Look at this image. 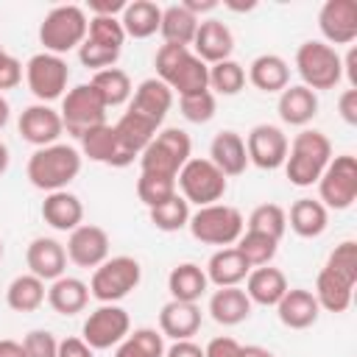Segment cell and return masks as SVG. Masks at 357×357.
Returning a JSON list of instances; mask_svg holds the SVG:
<instances>
[{
    "label": "cell",
    "instance_id": "cell-13",
    "mask_svg": "<svg viewBox=\"0 0 357 357\" xmlns=\"http://www.w3.org/2000/svg\"><path fill=\"white\" fill-rule=\"evenodd\" d=\"M128 332H131V318L120 304H100L86 315L81 326V337L92 351H106L120 346Z\"/></svg>",
    "mask_w": 357,
    "mask_h": 357
},
{
    "label": "cell",
    "instance_id": "cell-1",
    "mask_svg": "<svg viewBox=\"0 0 357 357\" xmlns=\"http://www.w3.org/2000/svg\"><path fill=\"white\" fill-rule=\"evenodd\" d=\"M81 162L84 156L78 148L67 142H53L47 148H36L28 156L25 176L31 187L42 192H56V190H67V184L81 173Z\"/></svg>",
    "mask_w": 357,
    "mask_h": 357
},
{
    "label": "cell",
    "instance_id": "cell-46",
    "mask_svg": "<svg viewBox=\"0 0 357 357\" xmlns=\"http://www.w3.org/2000/svg\"><path fill=\"white\" fill-rule=\"evenodd\" d=\"M178 109H181V117L190 120V123H209L218 112V100L209 89L204 92H192V95H181L178 98Z\"/></svg>",
    "mask_w": 357,
    "mask_h": 357
},
{
    "label": "cell",
    "instance_id": "cell-60",
    "mask_svg": "<svg viewBox=\"0 0 357 357\" xmlns=\"http://www.w3.org/2000/svg\"><path fill=\"white\" fill-rule=\"evenodd\" d=\"M243 357H276V354L271 349H265V346L251 343V346H243Z\"/></svg>",
    "mask_w": 357,
    "mask_h": 357
},
{
    "label": "cell",
    "instance_id": "cell-19",
    "mask_svg": "<svg viewBox=\"0 0 357 357\" xmlns=\"http://www.w3.org/2000/svg\"><path fill=\"white\" fill-rule=\"evenodd\" d=\"M78 142H81V156H86L89 162L109 165V167H128L134 162L120 148L117 134H114V126H109V123H100V126L89 128L86 134H81Z\"/></svg>",
    "mask_w": 357,
    "mask_h": 357
},
{
    "label": "cell",
    "instance_id": "cell-5",
    "mask_svg": "<svg viewBox=\"0 0 357 357\" xmlns=\"http://www.w3.org/2000/svg\"><path fill=\"white\" fill-rule=\"evenodd\" d=\"M187 229L204 245L229 248L245 231V220H243V212L231 204H209V206H198L190 215Z\"/></svg>",
    "mask_w": 357,
    "mask_h": 357
},
{
    "label": "cell",
    "instance_id": "cell-28",
    "mask_svg": "<svg viewBox=\"0 0 357 357\" xmlns=\"http://www.w3.org/2000/svg\"><path fill=\"white\" fill-rule=\"evenodd\" d=\"M248 271H251V265L243 259V254L234 245L218 248L204 268L209 284H215V287H240V282H245Z\"/></svg>",
    "mask_w": 357,
    "mask_h": 357
},
{
    "label": "cell",
    "instance_id": "cell-48",
    "mask_svg": "<svg viewBox=\"0 0 357 357\" xmlns=\"http://www.w3.org/2000/svg\"><path fill=\"white\" fill-rule=\"evenodd\" d=\"M324 268H329L332 273H337V276H343L346 282L357 284V243H354V240L337 243V245L329 251Z\"/></svg>",
    "mask_w": 357,
    "mask_h": 357
},
{
    "label": "cell",
    "instance_id": "cell-12",
    "mask_svg": "<svg viewBox=\"0 0 357 357\" xmlns=\"http://www.w3.org/2000/svg\"><path fill=\"white\" fill-rule=\"evenodd\" d=\"M67 81H70V67H67L64 56H53V53L42 50L25 61V84L39 103L64 98Z\"/></svg>",
    "mask_w": 357,
    "mask_h": 357
},
{
    "label": "cell",
    "instance_id": "cell-61",
    "mask_svg": "<svg viewBox=\"0 0 357 357\" xmlns=\"http://www.w3.org/2000/svg\"><path fill=\"white\" fill-rule=\"evenodd\" d=\"M8 120H11V106H8V100L0 95V131L8 126Z\"/></svg>",
    "mask_w": 357,
    "mask_h": 357
},
{
    "label": "cell",
    "instance_id": "cell-55",
    "mask_svg": "<svg viewBox=\"0 0 357 357\" xmlns=\"http://www.w3.org/2000/svg\"><path fill=\"white\" fill-rule=\"evenodd\" d=\"M126 0H92L89 3V17H117L123 14Z\"/></svg>",
    "mask_w": 357,
    "mask_h": 357
},
{
    "label": "cell",
    "instance_id": "cell-4",
    "mask_svg": "<svg viewBox=\"0 0 357 357\" xmlns=\"http://www.w3.org/2000/svg\"><path fill=\"white\" fill-rule=\"evenodd\" d=\"M86 25H89V17L81 6H73V3L53 6L39 25V42L45 53L64 56L81 47V42L86 39Z\"/></svg>",
    "mask_w": 357,
    "mask_h": 357
},
{
    "label": "cell",
    "instance_id": "cell-39",
    "mask_svg": "<svg viewBox=\"0 0 357 357\" xmlns=\"http://www.w3.org/2000/svg\"><path fill=\"white\" fill-rule=\"evenodd\" d=\"M89 84H92V89L100 95V100L106 103V109L123 106L126 100H131V92H134L128 73L120 70V67H109V70H98V73H92Z\"/></svg>",
    "mask_w": 357,
    "mask_h": 357
},
{
    "label": "cell",
    "instance_id": "cell-32",
    "mask_svg": "<svg viewBox=\"0 0 357 357\" xmlns=\"http://www.w3.org/2000/svg\"><path fill=\"white\" fill-rule=\"evenodd\" d=\"M245 78L259 92H282L284 86H290V64L279 53H262L248 64Z\"/></svg>",
    "mask_w": 357,
    "mask_h": 357
},
{
    "label": "cell",
    "instance_id": "cell-49",
    "mask_svg": "<svg viewBox=\"0 0 357 357\" xmlns=\"http://www.w3.org/2000/svg\"><path fill=\"white\" fill-rule=\"evenodd\" d=\"M120 53H123V50H114V47H106V45H100V42L84 39L81 47H78V61H81L86 70L98 73V70H109V67H114L117 59H120Z\"/></svg>",
    "mask_w": 357,
    "mask_h": 357
},
{
    "label": "cell",
    "instance_id": "cell-10",
    "mask_svg": "<svg viewBox=\"0 0 357 357\" xmlns=\"http://www.w3.org/2000/svg\"><path fill=\"white\" fill-rule=\"evenodd\" d=\"M318 184V201L326 209H349L357 201V159L351 153L332 156L324 167Z\"/></svg>",
    "mask_w": 357,
    "mask_h": 357
},
{
    "label": "cell",
    "instance_id": "cell-41",
    "mask_svg": "<svg viewBox=\"0 0 357 357\" xmlns=\"http://www.w3.org/2000/svg\"><path fill=\"white\" fill-rule=\"evenodd\" d=\"M245 67L234 59H226V61H218V64H209V92L212 95H237L243 92L245 86Z\"/></svg>",
    "mask_w": 357,
    "mask_h": 357
},
{
    "label": "cell",
    "instance_id": "cell-56",
    "mask_svg": "<svg viewBox=\"0 0 357 357\" xmlns=\"http://www.w3.org/2000/svg\"><path fill=\"white\" fill-rule=\"evenodd\" d=\"M165 357H204V349L192 340H173L165 349Z\"/></svg>",
    "mask_w": 357,
    "mask_h": 357
},
{
    "label": "cell",
    "instance_id": "cell-18",
    "mask_svg": "<svg viewBox=\"0 0 357 357\" xmlns=\"http://www.w3.org/2000/svg\"><path fill=\"white\" fill-rule=\"evenodd\" d=\"M192 53L206 67L231 59V53H234V33H231V28L226 22H220V20H201L198 31H195V39H192Z\"/></svg>",
    "mask_w": 357,
    "mask_h": 357
},
{
    "label": "cell",
    "instance_id": "cell-40",
    "mask_svg": "<svg viewBox=\"0 0 357 357\" xmlns=\"http://www.w3.org/2000/svg\"><path fill=\"white\" fill-rule=\"evenodd\" d=\"M165 337L153 326H139L126 335L120 346H114V357H165Z\"/></svg>",
    "mask_w": 357,
    "mask_h": 357
},
{
    "label": "cell",
    "instance_id": "cell-58",
    "mask_svg": "<svg viewBox=\"0 0 357 357\" xmlns=\"http://www.w3.org/2000/svg\"><path fill=\"white\" fill-rule=\"evenodd\" d=\"M181 6L192 14V17H201V14H209V11H215L220 3L218 0H181Z\"/></svg>",
    "mask_w": 357,
    "mask_h": 357
},
{
    "label": "cell",
    "instance_id": "cell-8",
    "mask_svg": "<svg viewBox=\"0 0 357 357\" xmlns=\"http://www.w3.org/2000/svg\"><path fill=\"white\" fill-rule=\"evenodd\" d=\"M176 190H181L178 195L187 204L195 206H209V204H220V198L229 190V178L209 162L201 156H190L187 165L178 170L176 176Z\"/></svg>",
    "mask_w": 357,
    "mask_h": 357
},
{
    "label": "cell",
    "instance_id": "cell-7",
    "mask_svg": "<svg viewBox=\"0 0 357 357\" xmlns=\"http://www.w3.org/2000/svg\"><path fill=\"white\" fill-rule=\"evenodd\" d=\"M190 156H192V139L184 128H173V126L159 128L156 137L148 142V148L139 153V170L176 178Z\"/></svg>",
    "mask_w": 357,
    "mask_h": 357
},
{
    "label": "cell",
    "instance_id": "cell-24",
    "mask_svg": "<svg viewBox=\"0 0 357 357\" xmlns=\"http://www.w3.org/2000/svg\"><path fill=\"white\" fill-rule=\"evenodd\" d=\"M201 329V307L192 301H176L170 298L159 310V332L170 340H192V335Z\"/></svg>",
    "mask_w": 357,
    "mask_h": 357
},
{
    "label": "cell",
    "instance_id": "cell-31",
    "mask_svg": "<svg viewBox=\"0 0 357 357\" xmlns=\"http://www.w3.org/2000/svg\"><path fill=\"white\" fill-rule=\"evenodd\" d=\"M287 226L304 237V240H315L326 231L329 226V209L318 201V198H298L293 201L290 212H287Z\"/></svg>",
    "mask_w": 357,
    "mask_h": 357
},
{
    "label": "cell",
    "instance_id": "cell-9",
    "mask_svg": "<svg viewBox=\"0 0 357 357\" xmlns=\"http://www.w3.org/2000/svg\"><path fill=\"white\" fill-rule=\"evenodd\" d=\"M139 282H142V268L134 257H128V254L109 257L103 265H98L92 271L89 296L98 298L100 304H117L131 290H137Z\"/></svg>",
    "mask_w": 357,
    "mask_h": 357
},
{
    "label": "cell",
    "instance_id": "cell-22",
    "mask_svg": "<svg viewBox=\"0 0 357 357\" xmlns=\"http://www.w3.org/2000/svg\"><path fill=\"white\" fill-rule=\"evenodd\" d=\"M226 178H234V176H243L245 167H248V153H245V139L231 131V128H223L212 137L209 142V156H206Z\"/></svg>",
    "mask_w": 357,
    "mask_h": 357
},
{
    "label": "cell",
    "instance_id": "cell-51",
    "mask_svg": "<svg viewBox=\"0 0 357 357\" xmlns=\"http://www.w3.org/2000/svg\"><path fill=\"white\" fill-rule=\"evenodd\" d=\"M22 73H25L22 61H20V59H14L11 53H3V56H0V92L20 86Z\"/></svg>",
    "mask_w": 357,
    "mask_h": 357
},
{
    "label": "cell",
    "instance_id": "cell-62",
    "mask_svg": "<svg viewBox=\"0 0 357 357\" xmlns=\"http://www.w3.org/2000/svg\"><path fill=\"white\" fill-rule=\"evenodd\" d=\"M8 165H11V153H8V145H6V142H0V176H6Z\"/></svg>",
    "mask_w": 357,
    "mask_h": 357
},
{
    "label": "cell",
    "instance_id": "cell-23",
    "mask_svg": "<svg viewBox=\"0 0 357 357\" xmlns=\"http://www.w3.org/2000/svg\"><path fill=\"white\" fill-rule=\"evenodd\" d=\"M42 220L56 229V231H73L84 223V204L75 192L70 190H56V192H47L45 201H42Z\"/></svg>",
    "mask_w": 357,
    "mask_h": 357
},
{
    "label": "cell",
    "instance_id": "cell-15",
    "mask_svg": "<svg viewBox=\"0 0 357 357\" xmlns=\"http://www.w3.org/2000/svg\"><path fill=\"white\" fill-rule=\"evenodd\" d=\"M20 137L33 145V148H47L53 142H59V137L64 134V123L59 109H53L50 103H31L22 109L20 120H17Z\"/></svg>",
    "mask_w": 357,
    "mask_h": 357
},
{
    "label": "cell",
    "instance_id": "cell-63",
    "mask_svg": "<svg viewBox=\"0 0 357 357\" xmlns=\"http://www.w3.org/2000/svg\"><path fill=\"white\" fill-rule=\"evenodd\" d=\"M0 259H3V240H0Z\"/></svg>",
    "mask_w": 357,
    "mask_h": 357
},
{
    "label": "cell",
    "instance_id": "cell-52",
    "mask_svg": "<svg viewBox=\"0 0 357 357\" xmlns=\"http://www.w3.org/2000/svg\"><path fill=\"white\" fill-rule=\"evenodd\" d=\"M204 357H243V346L234 337L220 335V337H212L204 346Z\"/></svg>",
    "mask_w": 357,
    "mask_h": 357
},
{
    "label": "cell",
    "instance_id": "cell-11",
    "mask_svg": "<svg viewBox=\"0 0 357 357\" xmlns=\"http://www.w3.org/2000/svg\"><path fill=\"white\" fill-rule=\"evenodd\" d=\"M59 114H61L64 131L73 134L75 139H81V134L106 123V103L92 89V84H78V86L64 92Z\"/></svg>",
    "mask_w": 357,
    "mask_h": 357
},
{
    "label": "cell",
    "instance_id": "cell-43",
    "mask_svg": "<svg viewBox=\"0 0 357 357\" xmlns=\"http://www.w3.org/2000/svg\"><path fill=\"white\" fill-rule=\"evenodd\" d=\"M234 248L243 254V259L251 265V268H262V265H271L276 251H279V240L268 237V234H259V231H243L240 240L234 243Z\"/></svg>",
    "mask_w": 357,
    "mask_h": 357
},
{
    "label": "cell",
    "instance_id": "cell-14",
    "mask_svg": "<svg viewBox=\"0 0 357 357\" xmlns=\"http://www.w3.org/2000/svg\"><path fill=\"white\" fill-rule=\"evenodd\" d=\"M287 134L279 126L259 123L245 134V153L248 165H257L259 170H279L287 156Z\"/></svg>",
    "mask_w": 357,
    "mask_h": 357
},
{
    "label": "cell",
    "instance_id": "cell-45",
    "mask_svg": "<svg viewBox=\"0 0 357 357\" xmlns=\"http://www.w3.org/2000/svg\"><path fill=\"white\" fill-rule=\"evenodd\" d=\"M178 190H176V178L173 176H162V173H142L139 170V178H137V198L153 209L159 204H165L167 198H173Z\"/></svg>",
    "mask_w": 357,
    "mask_h": 357
},
{
    "label": "cell",
    "instance_id": "cell-57",
    "mask_svg": "<svg viewBox=\"0 0 357 357\" xmlns=\"http://www.w3.org/2000/svg\"><path fill=\"white\" fill-rule=\"evenodd\" d=\"M340 64H343V75L349 81V89H357V47L351 45L346 56H340Z\"/></svg>",
    "mask_w": 357,
    "mask_h": 357
},
{
    "label": "cell",
    "instance_id": "cell-17",
    "mask_svg": "<svg viewBox=\"0 0 357 357\" xmlns=\"http://www.w3.org/2000/svg\"><path fill=\"white\" fill-rule=\"evenodd\" d=\"M321 42L326 45H351L357 39V3L354 0H326L318 11Z\"/></svg>",
    "mask_w": 357,
    "mask_h": 357
},
{
    "label": "cell",
    "instance_id": "cell-35",
    "mask_svg": "<svg viewBox=\"0 0 357 357\" xmlns=\"http://www.w3.org/2000/svg\"><path fill=\"white\" fill-rule=\"evenodd\" d=\"M162 22V6H156L153 0H134L126 3L123 14H120V25L126 31V39H148L159 31Z\"/></svg>",
    "mask_w": 357,
    "mask_h": 357
},
{
    "label": "cell",
    "instance_id": "cell-47",
    "mask_svg": "<svg viewBox=\"0 0 357 357\" xmlns=\"http://www.w3.org/2000/svg\"><path fill=\"white\" fill-rule=\"evenodd\" d=\"M86 39L100 42V45L114 47V50H123L126 31H123V25H120V17H89Z\"/></svg>",
    "mask_w": 357,
    "mask_h": 357
},
{
    "label": "cell",
    "instance_id": "cell-53",
    "mask_svg": "<svg viewBox=\"0 0 357 357\" xmlns=\"http://www.w3.org/2000/svg\"><path fill=\"white\" fill-rule=\"evenodd\" d=\"M337 114L346 126H357V89H343L337 98Z\"/></svg>",
    "mask_w": 357,
    "mask_h": 357
},
{
    "label": "cell",
    "instance_id": "cell-25",
    "mask_svg": "<svg viewBox=\"0 0 357 357\" xmlns=\"http://www.w3.org/2000/svg\"><path fill=\"white\" fill-rule=\"evenodd\" d=\"M276 112H279V120L284 126L304 128L318 114V95L312 89H307L304 84H290V86H284L279 92Z\"/></svg>",
    "mask_w": 357,
    "mask_h": 357
},
{
    "label": "cell",
    "instance_id": "cell-21",
    "mask_svg": "<svg viewBox=\"0 0 357 357\" xmlns=\"http://www.w3.org/2000/svg\"><path fill=\"white\" fill-rule=\"evenodd\" d=\"M170 106H173V89L153 75V78H145V81L137 84V89L131 92L128 112L142 114L153 126H162L167 112H170Z\"/></svg>",
    "mask_w": 357,
    "mask_h": 357
},
{
    "label": "cell",
    "instance_id": "cell-6",
    "mask_svg": "<svg viewBox=\"0 0 357 357\" xmlns=\"http://www.w3.org/2000/svg\"><path fill=\"white\" fill-rule=\"evenodd\" d=\"M296 73L301 75V84L315 95L321 89H335L343 81L340 53L321 39H307L296 50Z\"/></svg>",
    "mask_w": 357,
    "mask_h": 357
},
{
    "label": "cell",
    "instance_id": "cell-37",
    "mask_svg": "<svg viewBox=\"0 0 357 357\" xmlns=\"http://www.w3.org/2000/svg\"><path fill=\"white\" fill-rule=\"evenodd\" d=\"M45 298H47V287L33 273H20L6 287V304L14 312H33L45 304Z\"/></svg>",
    "mask_w": 357,
    "mask_h": 357
},
{
    "label": "cell",
    "instance_id": "cell-36",
    "mask_svg": "<svg viewBox=\"0 0 357 357\" xmlns=\"http://www.w3.org/2000/svg\"><path fill=\"white\" fill-rule=\"evenodd\" d=\"M167 290H170V298H176V301H192V304H198V298L209 290V279H206V273H204L201 265L181 262V265H176L167 273Z\"/></svg>",
    "mask_w": 357,
    "mask_h": 357
},
{
    "label": "cell",
    "instance_id": "cell-27",
    "mask_svg": "<svg viewBox=\"0 0 357 357\" xmlns=\"http://www.w3.org/2000/svg\"><path fill=\"white\" fill-rule=\"evenodd\" d=\"M287 276L273 268V265H262V268H251L245 276V296L251 298V304L259 307H276L279 298L287 293Z\"/></svg>",
    "mask_w": 357,
    "mask_h": 357
},
{
    "label": "cell",
    "instance_id": "cell-33",
    "mask_svg": "<svg viewBox=\"0 0 357 357\" xmlns=\"http://www.w3.org/2000/svg\"><path fill=\"white\" fill-rule=\"evenodd\" d=\"M159 126H153L151 120H145L142 114L137 112H123L120 120L114 123V134H117V142L120 148L131 156V159H139V153L148 148V142L156 137Z\"/></svg>",
    "mask_w": 357,
    "mask_h": 357
},
{
    "label": "cell",
    "instance_id": "cell-38",
    "mask_svg": "<svg viewBox=\"0 0 357 357\" xmlns=\"http://www.w3.org/2000/svg\"><path fill=\"white\" fill-rule=\"evenodd\" d=\"M198 31V17H192L181 3H173L167 8H162V22H159V33L165 39V45H181L190 47Z\"/></svg>",
    "mask_w": 357,
    "mask_h": 357
},
{
    "label": "cell",
    "instance_id": "cell-50",
    "mask_svg": "<svg viewBox=\"0 0 357 357\" xmlns=\"http://www.w3.org/2000/svg\"><path fill=\"white\" fill-rule=\"evenodd\" d=\"M22 351H25V357H56L59 340L47 329H31L22 337Z\"/></svg>",
    "mask_w": 357,
    "mask_h": 357
},
{
    "label": "cell",
    "instance_id": "cell-34",
    "mask_svg": "<svg viewBox=\"0 0 357 357\" xmlns=\"http://www.w3.org/2000/svg\"><path fill=\"white\" fill-rule=\"evenodd\" d=\"M315 301L321 310L326 312H346L351 307V296H354V284L346 282L343 276L332 273L329 268H321L315 276Z\"/></svg>",
    "mask_w": 357,
    "mask_h": 357
},
{
    "label": "cell",
    "instance_id": "cell-16",
    "mask_svg": "<svg viewBox=\"0 0 357 357\" xmlns=\"http://www.w3.org/2000/svg\"><path fill=\"white\" fill-rule=\"evenodd\" d=\"M67 259L78 268H98L109 259V234L103 226H95V223H81L78 229L70 231L67 237Z\"/></svg>",
    "mask_w": 357,
    "mask_h": 357
},
{
    "label": "cell",
    "instance_id": "cell-30",
    "mask_svg": "<svg viewBox=\"0 0 357 357\" xmlns=\"http://www.w3.org/2000/svg\"><path fill=\"white\" fill-rule=\"evenodd\" d=\"M251 298L243 287H218L209 296V315L220 326H237L251 315Z\"/></svg>",
    "mask_w": 357,
    "mask_h": 357
},
{
    "label": "cell",
    "instance_id": "cell-20",
    "mask_svg": "<svg viewBox=\"0 0 357 357\" xmlns=\"http://www.w3.org/2000/svg\"><path fill=\"white\" fill-rule=\"evenodd\" d=\"M28 273L39 276L42 282H56L67 271V251L56 237H33L25 248Z\"/></svg>",
    "mask_w": 357,
    "mask_h": 357
},
{
    "label": "cell",
    "instance_id": "cell-64",
    "mask_svg": "<svg viewBox=\"0 0 357 357\" xmlns=\"http://www.w3.org/2000/svg\"><path fill=\"white\" fill-rule=\"evenodd\" d=\"M3 53H6V50H3V45H0V56H3Z\"/></svg>",
    "mask_w": 357,
    "mask_h": 357
},
{
    "label": "cell",
    "instance_id": "cell-29",
    "mask_svg": "<svg viewBox=\"0 0 357 357\" xmlns=\"http://www.w3.org/2000/svg\"><path fill=\"white\" fill-rule=\"evenodd\" d=\"M45 301L59 315H78L89 304V284L84 279H78V276H67L64 273L56 282H50Z\"/></svg>",
    "mask_w": 357,
    "mask_h": 357
},
{
    "label": "cell",
    "instance_id": "cell-59",
    "mask_svg": "<svg viewBox=\"0 0 357 357\" xmlns=\"http://www.w3.org/2000/svg\"><path fill=\"white\" fill-rule=\"evenodd\" d=\"M0 357H25L22 343H17V340H11V337H3V340H0Z\"/></svg>",
    "mask_w": 357,
    "mask_h": 357
},
{
    "label": "cell",
    "instance_id": "cell-54",
    "mask_svg": "<svg viewBox=\"0 0 357 357\" xmlns=\"http://www.w3.org/2000/svg\"><path fill=\"white\" fill-rule=\"evenodd\" d=\"M56 357H95V351L86 346L84 337H64V340H59Z\"/></svg>",
    "mask_w": 357,
    "mask_h": 357
},
{
    "label": "cell",
    "instance_id": "cell-44",
    "mask_svg": "<svg viewBox=\"0 0 357 357\" xmlns=\"http://www.w3.org/2000/svg\"><path fill=\"white\" fill-rule=\"evenodd\" d=\"M245 229L268 234L273 240H282L284 231H287V212L279 204H259V206L251 209V215L245 220Z\"/></svg>",
    "mask_w": 357,
    "mask_h": 357
},
{
    "label": "cell",
    "instance_id": "cell-3",
    "mask_svg": "<svg viewBox=\"0 0 357 357\" xmlns=\"http://www.w3.org/2000/svg\"><path fill=\"white\" fill-rule=\"evenodd\" d=\"M156 78L165 81L173 95H192L209 89V67L181 45H162L153 56Z\"/></svg>",
    "mask_w": 357,
    "mask_h": 357
},
{
    "label": "cell",
    "instance_id": "cell-42",
    "mask_svg": "<svg viewBox=\"0 0 357 357\" xmlns=\"http://www.w3.org/2000/svg\"><path fill=\"white\" fill-rule=\"evenodd\" d=\"M190 204L176 192L173 198H167L165 204H159V206H153V209H148V218H151V223L159 229V231H167V234H173V231H181V229H187V223H190Z\"/></svg>",
    "mask_w": 357,
    "mask_h": 357
},
{
    "label": "cell",
    "instance_id": "cell-26",
    "mask_svg": "<svg viewBox=\"0 0 357 357\" xmlns=\"http://www.w3.org/2000/svg\"><path fill=\"white\" fill-rule=\"evenodd\" d=\"M276 315L279 321L287 326V329H310L318 315H321V307L312 296V290H304V287H287V293L279 298L276 304Z\"/></svg>",
    "mask_w": 357,
    "mask_h": 357
},
{
    "label": "cell",
    "instance_id": "cell-2",
    "mask_svg": "<svg viewBox=\"0 0 357 357\" xmlns=\"http://www.w3.org/2000/svg\"><path fill=\"white\" fill-rule=\"evenodd\" d=\"M332 159V142L324 131L318 128H301L290 142H287V156H284V173L287 181L296 187H312L324 167Z\"/></svg>",
    "mask_w": 357,
    "mask_h": 357
}]
</instances>
